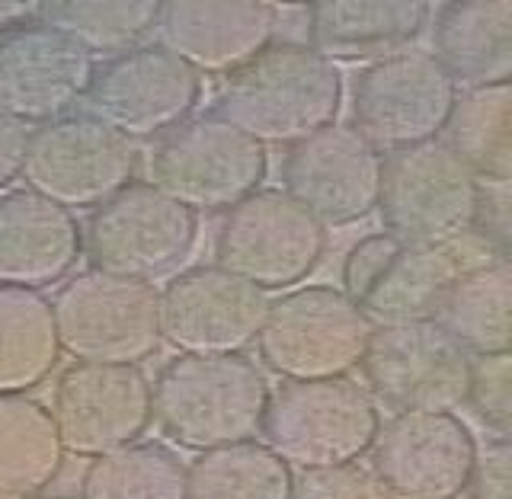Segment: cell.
Segmentation results:
<instances>
[{
  "label": "cell",
  "instance_id": "obj_1",
  "mask_svg": "<svg viewBox=\"0 0 512 499\" xmlns=\"http://www.w3.org/2000/svg\"><path fill=\"white\" fill-rule=\"evenodd\" d=\"M343 77L336 64L304 42H272L240 71L228 74L215 116L256 144H292L336 125Z\"/></svg>",
  "mask_w": 512,
  "mask_h": 499
},
{
  "label": "cell",
  "instance_id": "obj_2",
  "mask_svg": "<svg viewBox=\"0 0 512 499\" xmlns=\"http://www.w3.org/2000/svg\"><path fill=\"white\" fill-rule=\"evenodd\" d=\"M154 420L189 452L256 439L269 404L266 375L247 356L170 359L154 381Z\"/></svg>",
  "mask_w": 512,
  "mask_h": 499
},
{
  "label": "cell",
  "instance_id": "obj_3",
  "mask_svg": "<svg viewBox=\"0 0 512 499\" xmlns=\"http://www.w3.org/2000/svg\"><path fill=\"white\" fill-rule=\"evenodd\" d=\"M381 429V413L359 381L320 378L282 381L269 394L263 436L288 468L324 471L359 464L372 452Z\"/></svg>",
  "mask_w": 512,
  "mask_h": 499
},
{
  "label": "cell",
  "instance_id": "obj_4",
  "mask_svg": "<svg viewBox=\"0 0 512 499\" xmlns=\"http://www.w3.org/2000/svg\"><path fill=\"white\" fill-rule=\"evenodd\" d=\"M484 183L442 138L384 157L378 212L384 234L410 247H452L474 231Z\"/></svg>",
  "mask_w": 512,
  "mask_h": 499
},
{
  "label": "cell",
  "instance_id": "obj_5",
  "mask_svg": "<svg viewBox=\"0 0 512 499\" xmlns=\"http://www.w3.org/2000/svg\"><path fill=\"white\" fill-rule=\"evenodd\" d=\"M61 352L87 365H141L160 349V292L151 282L84 269L52 298Z\"/></svg>",
  "mask_w": 512,
  "mask_h": 499
},
{
  "label": "cell",
  "instance_id": "obj_6",
  "mask_svg": "<svg viewBox=\"0 0 512 499\" xmlns=\"http://www.w3.org/2000/svg\"><path fill=\"white\" fill-rule=\"evenodd\" d=\"M372 320L340 288H292L269 304L256 349L282 381L346 378L365 359Z\"/></svg>",
  "mask_w": 512,
  "mask_h": 499
},
{
  "label": "cell",
  "instance_id": "obj_7",
  "mask_svg": "<svg viewBox=\"0 0 512 499\" xmlns=\"http://www.w3.org/2000/svg\"><path fill=\"white\" fill-rule=\"evenodd\" d=\"M327 253V228L282 189H256L221 215L215 266L260 292L298 288Z\"/></svg>",
  "mask_w": 512,
  "mask_h": 499
},
{
  "label": "cell",
  "instance_id": "obj_8",
  "mask_svg": "<svg viewBox=\"0 0 512 499\" xmlns=\"http://www.w3.org/2000/svg\"><path fill=\"white\" fill-rule=\"evenodd\" d=\"M266 173L269 157L263 144L215 112L176 125L151 154V183L192 215H224L253 196Z\"/></svg>",
  "mask_w": 512,
  "mask_h": 499
},
{
  "label": "cell",
  "instance_id": "obj_9",
  "mask_svg": "<svg viewBox=\"0 0 512 499\" xmlns=\"http://www.w3.org/2000/svg\"><path fill=\"white\" fill-rule=\"evenodd\" d=\"M138 148L90 112L39 125L29 135L23 180L36 196L68 212L100 208L116 192L135 183Z\"/></svg>",
  "mask_w": 512,
  "mask_h": 499
},
{
  "label": "cell",
  "instance_id": "obj_10",
  "mask_svg": "<svg viewBox=\"0 0 512 499\" xmlns=\"http://www.w3.org/2000/svg\"><path fill=\"white\" fill-rule=\"evenodd\" d=\"M468 266L474 263L464 260L461 240L452 247H410L381 231L346 253L340 292L359 304L372 327L432 320Z\"/></svg>",
  "mask_w": 512,
  "mask_h": 499
},
{
  "label": "cell",
  "instance_id": "obj_11",
  "mask_svg": "<svg viewBox=\"0 0 512 499\" xmlns=\"http://www.w3.org/2000/svg\"><path fill=\"white\" fill-rule=\"evenodd\" d=\"M196 237L199 215L154 183H132L90 215L84 253L93 269L154 285L186 263Z\"/></svg>",
  "mask_w": 512,
  "mask_h": 499
},
{
  "label": "cell",
  "instance_id": "obj_12",
  "mask_svg": "<svg viewBox=\"0 0 512 499\" xmlns=\"http://www.w3.org/2000/svg\"><path fill=\"white\" fill-rule=\"evenodd\" d=\"M458 87L426 52L378 58L352 84V128L378 151H404L442 138Z\"/></svg>",
  "mask_w": 512,
  "mask_h": 499
},
{
  "label": "cell",
  "instance_id": "obj_13",
  "mask_svg": "<svg viewBox=\"0 0 512 499\" xmlns=\"http://www.w3.org/2000/svg\"><path fill=\"white\" fill-rule=\"evenodd\" d=\"M471 362L436 320L375 327L362 375L394 413H455L471 388Z\"/></svg>",
  "mask_w": 512,
  "mask_h": 499
},
{
  "label": "cell",
  "instance_id": "obj_14",
  "mask_svg": "<svg viewBox=\"0 0 512 499\" xmlns=\"http://www.w3.org/2000/svg\"><path fill=\"white\" fill-rule=\"evenodd\" d=\"M84 100L90 116L125 138H164L192 119L202 100V77L164 45H138L96 68Z\"/></svg>",
  "mask_w": 512,
  "mask_h": 499
},
{
  "label": "cell",
  "instance_id": "obj_15",
  "mask_svg": "<svg viewBox=\"0 0 512 499\" xmlns=\"http://www.w3.org/2000/svg\"><path fill=\"white\" fill-rule=\"evenodd\" d=\"M266 311V292L256 285L221 266H196L160 292V340L186 356H244Z\"/></svg>",
  "mask_w": 512,
  "mask_h": 499
},
{
  "label": "cell",
  "instance_id": "obj_16",
  "mask_svg": "<svg viewBox=\"0 0 512 499\" xmlns=\"http://www.w3.org/2000/svg\"><path fill=\"white\" fill-rule=\"evenodd\" d=\"M61 445L77 458H100L135 445L154 423L151 381L138 365L74 362L52 397Z\"/></svg>",
  "mask_w": 512,
  "mask_h": 499
},
{
  "label": "cell",
  "instance_id": "obj_17",
  "mask_svg": "<svg viewBox=\"0 0 512 499\" xmlns=\"http://www.w3.org/2000/svg\"><path fill=\"white\" fill-rule=\"evenodd\" d=\"M384 157L352 125H327L292 144L282 160V192L324 224L346 228L378 208Z\"/></svg>",
  "mask_w": 512,
  "mask_h": 499
},
{
  "label": "cell",
  "instance_id": "obj_18",
  "mask_svg": "<svg viewBox=\"0 0 512 499\" xmlns=\"http://www.w3.org/2000/svg\"><path fill=\"white\" fill-rule=\"evenodd\" d=\"M96 61L74 39L42 20L0 36V116L48 125L84 100Z\"/></svg>",
  "mask_w": 512,
  "mask_h": 499
},
{
  "label": "cell",
  "instance_id": "obj_19",
  "mask_svg": "<svg viewBox=\"0 0 512 499\" xmlns=\"http://www.w3.org/2000/svg\"><path fill=\"white\" fill-rule=\"evenodd\" d=\"M477 442L455 413H397L372 445L375 477L394 499H458Z\"/></svg>",
  "mask_w": 512,
  "mask_h": 499
},
{
  "label": "cell",
  "instance_id": "obj_20",
  "mask_svg": "<svg viewBox=\"0 0 512 499\" xmlns=\"http://www.w3.org/2000/svg\"><path fill=\"white\" fill-rule=\"evenodd\" d=\"M279 13L260 0H160L157 36L202 74H234L276 42Z\"/></svg>",
  "mask_w": 512,
  "mask_h": 499
},
{
  "label": "cell",
  "instance_id": "obj_21",
  "mask_svg": "<svg viewBox=\"0 0 512 499\" xmlns=\"http://www.w3.org/2000/svg\"><path fill=\"white\" fill-rule=\"evenodd\" d=\"M84 256L74 212L36 192L0 196V288L42 292L64 282Z\"/></svg>",
  "mask_w": 512,
  "mask_h": 499
},
{
  "label": "cell",
  "instance_id": "obj_22",
  "mask_svg": "<svg viewBox=\"0 0 512 499\" xmlns=\"http://www.w3.org/2000/svg\"><path fill=\"white\" fill-rule=\"evenodd\" d=\"M429 10L423 0H314L304 10L308 45L327 61H378L404 52Z\"/></svg>",
  "mask_w": 512,
  "mask_h": 499
},
{
  "label": "cell",
  "instance_id": "obj_23",
  "mask_svg": "<svg viewBox=\"0 0 512 499\" xmlns=\"http://www.w3.org/2000/svg\"><path fill=\"white\" fill-rule=\"evenodd\" d=\"M432 45L458 90L500 87L512 77L509 0H452L436 10Z\"/></svg>",
  "mask_w": 512,
  "mask_h": 499
},
{
  "label": "cell",
  "instance_id": "obj_24",
  "mask_svg": "<svg viewBox=\"0 0 512 499\" xmlns=\"http://www.w3.org/2000/svg\"><path fill=\"white\" fill-rule=\"evenodd\" d=\"M436 324L468 356H503L512 349V266L484 260L461 272L448 288Z\"/></svg>",
  "mask_w": 512,
  "mask_h": 499
},
{
  "label": "cell",
  "instance_id": "obj_25",
  "mask_svg": "<svg viewBox=\"0 0 512 499\" xmlns=\"http://www.w3.org/2000/svg\"><path fill=\"white\" fill-rule=\"evenodd\" d=\"M55 416L36 397H0V499L39 496L64 468Z\"/></svg>",
  "mask_w": 512,
  "mask_h": 499
},
{
  "label": "cell",
  "instance_id": "obj_26",
  "mask_svg": "<svg viewBox=\"0 0 512 499\" xmlns=\"http://www.w3.org/2000/svg\"><path fill=\"white\" fill-rule=\"evenodd\" d=\"M58 359L52 301L26 288H0V397L36 391Z\"/></svg>",
  "mask_w": 512,
  "mask_h": 499
},
{
  "label": "cell",
  "instance_id": "obj_27",
  "mask_svg": "<svg viewBox=\"0 0 512 499\" xmlns=\"http://www.w3.org/2000/svg\"><path fill=\"white\" fill-rule=\"evenodd\" d=\"M461 164L480 183L509 186L512 180V87L461 90L442 132Z\"/></svg>",
  "mask_w": 512,
  "mask_h": 499
},
{
  "label": "cell",
  "instance_id": "obj_28",
  "mask_svg": "<svg viewBox=\"0 0 512 499\" xmlns=\"http://www.w3.org/2000/svg\"><path fill=\"white\" fill-rule=\"evenodd\" d=\"M292 468L260 442L199 452L186 468V499H292Z\"/></svg>",
  "mask_w": 512,
  "mask_h": 499
},
{
  "label": "cell",
  "instance_id": "obj_29",
  "mask_svg": "<svg viewBox=\"0 0 512 499\" xmlns=\"http://www.w3.org/2000/svg\"><path fill=\"white\" fill-rule=\"evenodd\" d=\"M160 0H52L39 20L90 55H125L157 29Z\"/></svg>",
  "mask_w": 512,
  "mask_h": 499
},
{
  "label": "cell",
  "instance_id": "obj_30",
  "mask_svg": "<svg viewBox=\"0 0 512 499\" xmlns=\"http://www.w3.org/2000/svg\"><path fill=\"white\" fill-rule=\"evenodd\" d=\"M80 499H186V464L157 442H135L90 461Z\"/></svg>",
  "mask_w": 512,
  "mask_h": 499
},
{
  "label": "cell",
  "instance_id": "obj_31",
  "mask_svg": "<svg viewBox=\"0 0 512 499\" xmlns=\"http://www.w3.org/2000/svg\"><path fill=\"white\" fill-rule=\"evenodd\" d=\"M471 410L480 416L496 439L509 436L512 426V362L509 352L503 356H474L471 362V388L468 400Z\"/></svg>",
  "mask_w": 512,
  "mask_h": 499
},
{
  "label": "cell",
  "instance_id": "obj_32",
  "mask_svg": "<svg viewBox=\"0 0 512 499\" xmlns=\"http://www.w3.org/2000/svg\"><path fill=\"white\" fill-rule=\"evenodd\" d=\"M292 499H394L391 490L359 464H340L324 471H301Z\"/></svg>",
  "mask_w": 512,
  "mask_h": 499
},
{
  "label": "cell",
  "instance_id": "obj_33",
  "mask_svg": "<svg viewBox=\"0 0 512 499\" xmlns=\"http://www.w3.org/2000/svg\"><path fill=\"white\" fill-rule=\"evenodd\" d=\"M464 493L471 499H512V448L509 439H490L484 448L477 445L474 468Z\"/></svg>",
  "mask_w": 512,
  "mask_h": 499
},
{
  "label": "cell",
  "instance_id": "obj_34",
  "mask_svg": "<svg viewBox=\"0 0 512 499\" xmlns=\"http://www.w3.org/2000/svg\"><path fill=\"white\" fill-rule=\"evenodd\" d=\"M26 144H29L26 125L0 116V189H7L13 180L23 176Z\"/></svg>",
  "mask_w": 512,
  "mask_h": 499
},
{
  "label": "cell",
  "instance_id": "obj_35",
  "mask_svg": "<svg viewBox=\"0 0 512 499\" xmlns=\"http://www.w3.org/2000/svg\"><path fill=\"white\" fill-rule=\"evenodd\" d=\"M39 16H42V4H36V0H0V36L36 23Z\"/></svg>",
  "mask_w": 512,
  "mask_h": 499
},
{
  "label": "cell",
  "instance_id": "obj_36",
  "mask_svg": "<svg viewBox=\"0 0 512 499\" xmlns=\"http://www.w3.org/2000/svg\"><path fill=\"white\" fill-rule=\"evenodd\" d=\"M26 499H64V496H42L39 493V496H26Z\"/></svg>",
  "mask_w": 512,
  "mask_h": 499
}]
</instances>
